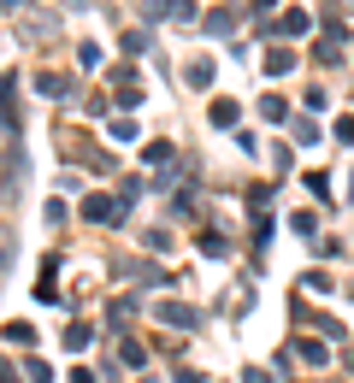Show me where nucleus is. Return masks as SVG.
<instances>
[{
	"label": "nucleus",
	"instance_id": "nucleus-1",
	"mask_svg": "<svg viewBox=\"0 0 354 383\" xmlns=\"http://www.w3.org/2000/svg\"><path fill=\"white\" fill-rule=\"evenodd\" d=\"M24 171H30L24 147H6V165H0V201H18V195H24Z\"/></svg>",
	"mask_w": 354,
	"mask_h": 383
},
{
	"label": "nucleus",
	"instance_id": "nucleus-2",
	"mask_svg": "<svg viewBox=\"0 0 354 383\" xmlns=\"http://www.w3.org/2000/svg\"><path fill=\"white\" fill-rule=\"evenodd\" d=\"M118 212H124V206H118V201H106V195H88V201H83V219H88V224H95V219H101V224H113Z\"/></svg>",
	"mask_w": 354,
	"mask_h": 383
},
{
	"label": "nucleus",
	"instance_id": "nucleus-3",
	"mask_svg": "<svg viewBox=\"0 0 354 383\" xmlns=\"http://www.w3.org/2000/svg\"><path fill=\"white\" fill-rule=\"evenodd\" d=\"M290 65H295V53H290V47H278V53H266V71H290Z\"/></svg>",
	"mask_w": 354,
	"mask_h": 383
},
{
	"label": "nucleus",
	"instance_id": "nucleus-4",
	"mask_svg": "<svg viewBox=\"0 0 354 383\" xmlns=\"http://www.w3.org/2000/svg\"><path fill=\"white\" fill-rule=\"evenodd\" d=\"M189 83H195V88L213 83V65H206V59H195V65H189Z\"/></svg>",
	"mask_w": 354,
	"mask_h": 383
},
{
	"label": "nucleus",
	"instance_id": "nucleus-5",
	"mask_svg": "<svg viewBox=\"0 0 354 383\" xmlns=\"http://www.w3.org/2000/svg\"><path fill=\"white\" fill-rule=\"evenodd\" d=\"M307 24H313L307 12H290V18H283V29H290V36H307Z\"/></svg>",
	"mask_w": 354,
	"mask_h": 383
},
{
	"label": "nucleus",
	"instance_id": "nucleus-6",
	"mask_svg": "<svg viewBox=\"0 0 354 383\" xmlns=\"http://www.w3.org/2000/svg\"><path fill=\"white\" fill-rule=\"evenodd\" d=\"M165 324H195V312H189V307H177V301H172V307H165Z\"/></svg>",
	"mask_w": 354,
	"mask_h": 383
},
{
	"label": "nucleus",
	"instance_id": "nucleus-7",
	"mask_svg": "<svg viewBox=\"0 0 354 383\" xmlns=\"http://www.w3.org/2000/svg\"><path fill=\"white\" fill-rule=\"evenodd\" d=\"M0 383H18V378H12V366H0Z\"/></svg>",
	"mask_w": 354,
	"mask_h": 383
},
{
	"label": "nucleus",
	"instance_id": "nucleus-8",
	"mask_svg": "<svg viewBox=\"0 0 354 383\" xmlns=\"http://www.w3.org/2000/svg\"><path fill=\"white\" fill-rule=\"evenodd\" d=\"M65 6H88V0H65Z\"/></svg>",
	"mask_w": 354,
	"mask_h": 383
}]
</instances>
